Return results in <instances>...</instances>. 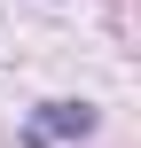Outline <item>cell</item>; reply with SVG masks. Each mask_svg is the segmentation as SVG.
Here are the masks:
<instances>
[{
    "label": "cell",
    "mask_w": 141,
    "mask_h": 148,
    "mask_svg": "<svg viewBox=\"0 0 141 148\" xmlns=\"http://www.w3.org/2000/svg\"><path fill=\"white\" fill-rule=\"evenodd\" d=\"M86 125H94L86 109H71V101H55V109H47V117L31 125V140H55V133H86Z\"/></svg>",
    "instance_id": "obj_1"
}]
</instances>
